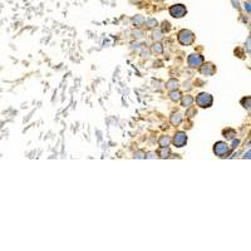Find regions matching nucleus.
Wrapping results in <instances>:
<instances>
[{"label": "nucleus", "mask_w": 251, "mask_h": 251, "mask_svg": "<svg viewBox=\"0 0 251 251\" xmlns=\"http://www.w3.org/2000/svg\"><path fill=\"white\" fill-rule=\"evenodd\" d=\"M250 101H251V99H250V97H247V101H246V99H244V101H242V103H244V104H245V106H244V107H245V108H249V107H250Z\"/></svg>", "instance_id": "obj_19"}, {"label": "nucleus", "mask_w": 251, "mask_h": 251, "mask_svg": "<svg viewBox=\"0 0 251 251\" xmlns=\"http://www.w3.org/2000/svg\"><path fill=\"white\" fill-rule=\"evenodd\" d=\"M132 22H133V24H135V25L137 26V28H139L141 25H142V24L144 23V18L142 15H136L135 18L132 19Z\"/></svg>", "instance_id": "obj_9"}, {"label": "nucleus", "mask_w": 251, "mask_h": 251, "mask_svg": "<svg viewBox=\"0 0 251 251\" xmlns=\"http://www.w3.org/2000/svg\"><path fill=\"white\" fill-rule=\"evenodd\" d=\"M170 143H171V138L168 136H162L160 138V146L161 147H168Z\"/></svg>", "instance_id": "obj_11"}, {"label": "nucleus", "mask_w": 251, "mask_h": 251, "mask_svg": "<svg viewBox=\"0 0 251 251\" xmlns=\"http://www.w3.org/2000/svg\"><path fill=\"white\" fill-rule=\"evenodd\" d=\"M143 154H144L143 152H137V153H136V157H137V158H143V157H144Z\"/></svg>", "instance_id": "obj_20"}, {"label": "nucleus", "mask_w": 251, "mask_h": 251, "mask_svg": "<svg viewBox=\"0 0 251 251\" xmlns=\"http://www.w3.org/2000/svg\"><path fill=\"white\" fill-rule=\"evenodd\" d=\"M195 40V35L191 30L183 29L178 33V42H180L182 45H190V44L193 43Z\"/></svg>", "instance_id": "obj_1"}, {"label": "nucleus", "mask_w": 251, "mask_h": 251, "mask_svg": "<svg viewBox=\"0 0 251 251\" xmlns=\"http://www.w3.org/2000/svg\"><path fill=\"white\" fill-rule=\"evenodd\" d=\"M152 51H154V53H158V54H161L163 51V47L161 45L160 43H156L152 47Z\"/></svg>", "instance_id": "obj_15"}, {"label": "nucleus", "mask_w": 251, "mask_h": 251, "mask_svg": "<svg viewBox=\"0 0 251 251\" xmlns=\"http://www.w3.org/2000/svg\"><path fill=\"white\" fill-rule=\"evenodd\" d=\"M167 88H177V81L171 79V81L167 83Z\"/></svg>", "instance_id": "obj_16"}, {"label": "nucleus", "mask_w": 251, "mask_h": 251, "mask_svg": "<svg viewBox=\"0 0 251 251\" xmlns=\"http://www.w3.org/2000/svg\"><path fill=\"white\" fill-rule=\"evenodd\" d=\"M153 38L156 40H161L162 39V32H161V30H157V32H154L153 33Z\"/></svg>", "instance_id": "obj_17"}, {"label": "nucleus", "mask_w": 251, "mask_h": 251, "mask_svg": "<svg viewBox=\"0 0 251 251\" xmlns=\"http://www.w3.org/2000/svg\"><path fill=\"white\" fill-rule=\"evenodd\" d=\"M196 102L197 104L200 106L201 108H208L212 106V102H214V98L212 95H210L208 93H200L196 98Z\"/></svg>", "instance_id": "obj_2"}, {"label": "nucleus", "mask_w": 251, "mask_h": 251, "mask_svg": "<svg viewBox=\"0 0 251 251\" xmlns=\"http://www.w3.org/2000/svg\"><path fill=\"white\" fill-rule=\"evenodd\" d=\"M181 122H182V116L180 113H176V114H173L171 117V123H172L173 126H178Z\"/></svg>", "instance_id": "obj_8"}, {"label": "nucleus", "mask_w": 251, "mask_h": 251, "mask_svg": "<svg viewBox=\"0 0 251 251\" xmlns=\"http://www.w3.org/2000/svg\"><path fill=\"white\" fill-rule=\"evenodd\" d=\"M186 13H187V10L185 8V5H182V4H176L170 8V14L173 18H182V16L186 15Z\"/></svg>", "instance_id": "obj_4"}, {"label": "nucleus", "mask_w": 251, "mask_h": 251, "mask_svg": "<svg viewBox=\"0 0 251 251\" xmlns=\"http://www.w3.org/2000/svg\"><path fill=\"white\" fill-rule=\"evenodd\" d=\"M214 152L219 157H227L230 150H229V146L225 142H217L214 147Z\"/></svg>", "instance_id": "obj_3"}, {"label": "nucleus", "mask_w": 251, "mask_h": 251, "mask_svg": "<svg viewBox=\"0 0 251 251\" xmlns=\"http://www.w3.org/2000/svg\"><path fill=\"white\" fill-rule=\"evenodd\" d=\"M192 102H193V98H192L191 95H185V97L182 98V106H183V107H190L192 104Z\"/></svg>", "instance_id": "obj_10"}, {"label": "nucleus", "mask_w": 251, "mask_h": 251, "mask_svg": "<svg viewBox=\"0 0 251 251\" xmlns=\"http://www.w3.org/2000/svg\"><path fill=\"white\" fill-rule=\"evenodd\" d=\"M135 35H136V37H142V35H141V32H137V33H135Z\"/></svg>", "instance_id": "obj_22"}, {"label": "nucleus", "mask_w": 251, "mask_h": 251, "mask_svg": "<svg viewBox=\"0 0 251 251\" xmlns=\"http://www.w3.org/2000/svg\"><path fill=\"white\" fill-rule=\"evenodd\" d=\"M170 98L172 99V101H176V102H177L178 99L181 98V93H180L178 91H172V92L170 93Z\"/></svg>", "instance_id": "obj_13"}, {"label": "nucleus", "mask_w": 251, "mask_h": 251, "mask_svg": "<svg viewBox=\"0 0 251 251\" xmlns=\"http://www.w3.org/2000/svg\"><path fill=\"white\" fill-rule=\"evenodd\" d=\"M239 143H240V141H239V139L233 141V146H232V147H233V148H235V147H237V144H239Z\"/></svg>", "instance_id": "obj_21"}, {"label": "nucleus", "mask_w": 251, "mask_h": 251, "mask_svg": "<svg viewBox=\"0 0 251 251\" xmlns=\"http://www.w3.org/2000/svg\"><path fill=\"white\" fill-rule=\"evenodd\" d=\"M201 73L204 74V75H212V74L215 73V67L211 63H206V64L202 65Z\"/></svg>", "instance_id": "obj_7"}, {"label": "nucleus", "mask_w": 251, "mask_h": 251, "mask_svg": "<svg viewBox=\"0 0 251 251\" xmlns=\"http://www.w3.org/2000/svg\"><path fill=\"white\" fill-rule=\"evenodd\" d=\"M223 135H225V137L226 138H229V139H232L233 137L236 136V132L233 129H227V131H225L223 132Z\"/></svg>", "instance_id": "obj_14"}, {"label": "nucleus", "mask_w": 251, "mask_h": 251, "mask_svg": "<svg viewBox=\"0 0 251 251\" xmlns=\"http://www.w3.org/2000/svg\"><path fill=\"white\" fill-rule=\"evenodd\" d=\"M170 156V148L168 147H162L160 151V157L161 158H167Z\"/></svg>", "instance_id": "obj_12"}, {"label": "nucleus", "mask_w": 251, "mask_h": 251, "mask_svg": "<svg viewBox=\"0 0 251 251\" xmlns=\"http://www.w3.org/2000/svg\"><path fill=\"white\" fill-rule=\"evenodd\" d=\"M187 62L191 68H197V67H201L202 63H204V57L200 55V54H191L188 57Z\"/></svg>", "instance_id": "obj_5"}, {"label": "nucleus", "mask_w": 251, "mask_h": 251, "mask_svg": "<svg viewBox=\"0 0 251 251\" xmlns=\"http://www.w3.org/2000/svg\"><path fill=\"white\" fill-rule=\"evenodd\" d=\"M147 25H148L150 28H153V26L157 25V20H156V19H150V20H147Z\"/></svg>", "instance_id": "obj_18"}, {"label": "nucleus", "mask_w": 251, "mask_h": 251, "mask_svg": "<svg viewBox=\"0 0 251 251\" xmlns=\"http://www.w3.org/2000/svg\"><path fill=\"white\" fill-rule=\"evenodd\" d=\"M187 142V136L185 132H177L173 137V143L176 147H183Z\"/></svg>", "instance_id": "obj_6"}]
</instances>
